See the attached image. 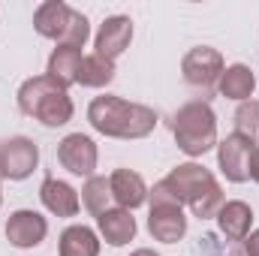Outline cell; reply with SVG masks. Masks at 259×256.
I'll use <instances>...</instances> for the list:
<instances>
[{
  "label": "cell",
  "mask_w": 259,
  "mask_h": 256,
  "mask_svg": "<svg viewBox=\"0 0 259 256\" xmlns=\"http://www.w3.org/2000/svg\"><path fill=\"white\" fill-rule=\"evenodd\" d=\"M88 121L91 127L109 139H145L157 127V112L142 106V103H127L115 94L97 97L88 106Z\"/></svg>",
  "instance_id": "obj_1"
},
{
  "label": "cell",
  "mask_w": 259,
  "mask_h": 256,
  "mask_svg": "<svg viewBox=\"0 0 259 256\" xmlns=\"http://www.w3.org/2000/svg\"><path fill=\"white\" fill-rule=\"evenodd\" d=\"M18 109L42 127H64L72 121V100L66 88L49 75H33L18 88Z\"/></svg>",
  "instance_id": "obj_2"
},
{
  "label": "cell",
  "mask_w": 259,
  "mask_h": 256,
  "mask_svg": "<svg viewBox=\"0 0 259 256\" xmlns=\"http://www.w3.org/2000/svg\"><path fill=\"white\" fill-rule=\"evenodd\" d=\"M166 181L172 184V190L178 193L181 205H187L193 211V217H199V220H214L217 211L223 208V190H220L217 178L199 163L175 166L166 175Z\"/></svg>",
  "instance_id": "obj_3"
},
{
  "label": "cell",
  "mask_w": 259,
  "mask_h": 256,
  "mask_svg": "<svg viewBox=\"0 0 259 256\" xmlns=\"http://www.w3.org/2000/svg\"><path fill=\"white\" fill-rule=\"evenodd\" d=\"M172 136L187 157H202L217 148V118L205 100H190L172 115Z\"/></svg>",
  "instance_id": "obj_4"
},
{
  "label": "cell",
  "mask_w": 259,
  "mask_h": 256,
  "mask_svg": "<svg viewBox=\"0 0 259 256\" xmlns=\"http://www.w3.org/2000/svg\"><path fill=\"white\" fill-rule=\"evenodd\" d=\"M151 202V214H148V232L163 241V244H175L187 235V217H184V205L178 199V193L172 190V184L163 178L154 184V190H148Z\"/></svg>",
  "instance_id": "obj_5"
},
{
  "label": "cell",
  "mask_w": 259,
  "mask_h": 256,
  "mask_svg": "<svg viewBox=\"0 0 259 256\" xmlns=\"http://www.w3.org/2000/svg\"><path fill=\"white\" fill-rule=\"evenodd\" d=\"M223 69H226V66H223L220 52L211 49V46H196V49H190V52L184 55V61H181L184 81H187L190 88H196V91H202V94H208L211 88H217Z\"/></svg>",
  "instance_id": "obj_6"
},
{
  "label": "cell",
  "mask_w": 259,
  "mask_h": 256,
  "mask_svg": "<svg viewBox=\"0 0 259 256\" xmlns=\"http://www.w3.org/2000/svg\"><path fill=\"white\" fill-rule=\"evenodd\" d=\"M253 151H256V145L250 139H244L241 133H229L223 142H217V166H220L223 178L232 184H244L250 178Z\"/></svg>",
  "instance_id": "obj_7"
},
{
  "label": "cell",
  "mask_w": 259,
  "mask_h": 256,
  "mask_svg": "<svg viewBox=\"0 0 259 256\" xmlns=\"http://www.w3.org/2000/svg\"><path fill=\"white\" fill-rule=\"evenodd\" d=\"M39 166V148L27 136H12L0 142V172L9 181H24Z\"/></svg>",
  "instance_id": "obj_8"
},
{
  "label": "cell",
  "mask_w": 259,
  "mask_h": 256,
  "mask_svg": "<svg viewBox=\"0 0 259 256\" xmlns=\"http://www.w3.org/2000/svg\"><path fill=\"white\" fill-rule=\"evenodd\" d=\"M49 235V220L39 214V211H30V208H18L9 214L6 220V241L18 250H30V247H39Z\"/></svg>",
  "instance_id": "obj_9"
},
{
  "label": "cell",
  "mask_w": 259,
  "mask_h": 256,
  "mask_svg": "<svg viewBox=\"0 0 259 256\" xmlns=\"http://www.w3.org/2000/svg\"><path fill=\"white\" fill-rule=\"evenodd\" d=\"M97 157H100L97 154V145L84 133H69L64 142L58 145V163L64 166L66 172L78 175V178H94Z\"/></svg>",
  "instance_id": "obj_10"
},
{
  "label": "cell",
  "mask_w": 259,
  "mask_h": 256,
  "mask_svg": "<svg viewBox=\"0 0 259 256\" xmlns=\"http://www.w3.org/2000/svg\"><path fill=\"white\" fill-rule=\"evenodd\" d=\"M130 42H133V21H130L127 15H112V18H106L100 24L94 49H97L100 58L115 61V58H121L130 49Z\"/></svg>",
  "instance_id": "obj_11"
},
{
  "label": "cell",
  "mask_w": 259,
  "mask_h": 256,
  "mask_svg": "<svg viewBox=\"0 0 259 256\" xmlns=\"http://www.w3.org/2000/svg\"><path fill=\"white\" fill-rule=\"evenodd\" d=\"M72 12H75V9H72V6H66L64 0H46V3H39V6H36V12H33V27H36V33H39V36L55 39V42L61 46L66 27H69Z\"/></svg>",
  "instance_id": "obj_12"
},
{
  "label": "cell",
  "mask_w": 259,
  "mask_h": 256,
  "mask_svg": "<svg viewBox=\"0 0 259 256\" xmlns=\"http://www.w3.org/2000/svg\"><path fill=\"white\" fill-rule=\"evenodd\" d=\"M109 187H112V199L124 211H133V208H139V205L148 202V184L133 169H115L109 175Z\"/></svg>",
  "instance_id": "obj_13"
},
{
  "label": "cell",
  "mask_w": 259,
  "mask_h": 256,
  "mask_svg": "<svg viewBox=\"0 0 259 256\" xmlns=\"http://www.w3.org/2000/svg\"><path fill=\"white\" fill-rule=\"evenodd\" d=\"M214 220H217V229L226 235V241H244L253 226V211L247 202L232 199V202H223V208L217 211Z\"/></svg>",
  "instance_id": "obj_14"
},
{
  "label": "cell",
  "mask_w": 259,
  "mask_h": 256,
  "mask_svg": "<svg viewBox=\"0 0 259 256\" xmlns=\"http://www.w3.org/2000/svg\"><path fill=\"white\" fill-rule=\"evenodd\" d=\"M39 199H42V205H46L55 217H75L78 208H81L78 193L72 190L66 181H58V178H46V181L39 184Z\"/></svg>",
  "instance_id": "obj_15"
},
{
  "label": "cell",
  "mask_w": 259,
  "mask_h": 256,
  "mask_svg": "<svg viewBox=\"0 0 259 256\" xmlns=\"http://www.w3.org/2000/svg\"><path fill=\"white\" fill-rule=\"evenodd\" d=\"M97 226H100V235L106 238V244H112V247H124L136 235V217L124 208H109L106 214L97 217Z\"/></svg>",
  "instance_id": "obj_16"
},
{
  "label": "cell",
  "mask_w": 259,
  "mask_h": 256,
  "mask_svg": "<svg viewBox=\"0 0 259 256\" xmlns=\"http://www.w3.org/2000/svg\"><path fill=\"white\" fill-rule=\"evenodd\" d=\"M217 91L226 97V100H238V103H244V100H253V91H256V75H253V69L244 64H232L223 69V75H220V81H217Z\"/></svg>",
  "instance_id": "obj_17"
},
{
  "label": "cell",
  "mask_w": 259,
  "mask_h": 256,
  "mask_svg": "<svg viewBox=\"0 0 259 256\" xmlns=\"http://www.w3.org/2000/svg\"><path fill=\"white\" fill-rule=\"evenodd\" d=\"M61 256H100V238L91 226L72 223L61 232Z\"/></svg>",
  "instance_id": "obj_18"
},
{
  "label": "cell",
  "mask_w": 259,
  "mask_h": 256,
  "mask_svg": "<svg viewBox=\"0 0 259 256\" xmlns=\"http://www.w3.org/2000/svg\"><path fill=\"white\" fill-rule=\"evenodd\" d=\"M81 49H69V46H58L55 52H52V58H49V69H46V75L49 78H55L58 84H75V75H78V66H81Z\"/></svg>",
  "instance_id": "obj_19"
},
{
  "label": "cell",
  "mask_w": 259,
  "mask_h": 256,
  "mask_svg": "<svg viewBox=\"0 0 259 256\" xmlns=\"http://www.w3.org/2000/svg\"><path fill=\"white\" fill-rule=\"evenodd\" d=\"M112 81H115V61H106V58H100L97 52L81 58L75 84H81V88H106V84H112Z\"/></svg>",
  "instance_id": "obj_20"
},
{
  "label": "cell",
  "mask_w": 259,
  "mask_h": 256,
  "mask_svg": "<svg viewBox=\"0 0 259 256\" xmlns=\"http://www.w3.org/2000/svg\"><path fill=\"white\" fill-rule=\"evenodd\" d=\"M112 187H109V178H100V175H94V178H88L84 181V187H81V205L94 214V217H100V214H106L109 208H112Z\"/></svg>",
  "instance_id": "obj_21"
},
{
  "label": "cell",
  "mask_w": 259,
  "mask_h": 256,
  "mask_svg": "<svg viewBox=\"0 0 259 256\" xmlns=\"http://www.w3.org/2000/svg\"><path fill=\"white\" fill-rule=\"evenodd\" d=\"M235 133H241L253 145L259 142V100H244L235 109Z\"/></svg>",
  "instance_id": "obj_22"
},
{
  "label": "cell",
  "mask_w": 259,
  "mask_h": 256,
  "mask_svg": "<svg viewBox=\"0 0 259 256\" xmlns=\"http://www.w3.org/2000/svg\"><path fill=\"white\" fill-rule=\"evenodd\" d=\"M88 36H91V21H88V15H81V12L75 9V12H72V18H69V27H66L64 39H61V46H69V49H84Z\"/></svg>",
  "instance_id": "obj_23"
},
{
  "label": "cell",
  "mask_w": 259,
  "mask_h": 256,
  "mask_svg": "<svg viewBox=\"0 0 259 256\" xmlns=\"http://www.w3.org/2000/svg\"><path fill=\"white\" fill-rule=\"evenodd\" d=\"M241 247H244V253H247V256H259V229H256V232H250V235L244 238V244H241Z\"/></svg>",
  "instance_id": "obj_24"
},
{
  "label": "cell",
  "mask_w": 259,
  "mask_h": 256,
  "mask_svg": "<svg viewBox=\"0 0 259 256\" xmlns=\"http://www.w3.org/2000/svg\"><path fill=\"white\" fill-rule=\"evenodd\" d=\"M250 181L259 184V145H256V151H253V157H250Z\"/></svg>",
  "instance_id": "obj_25"
},
{
  "label": "cell",
  "mask_w": 259,
  "mask_h": 256,
  "mask_svg": "<svg viewBox=\"0 0 259 256\" xmlns=\"http://www.w3.org/2000/svg\"><path fill=\"white\" fill-rule=\"evenodd\" d=\"M130 256H160V253H154V250H148V247H142V250H133Z\"/></svg>",
  "instance_id": "obj_26"
},
{
  "label": "cell",
  "mask_w": 259,
  "mask_h": 256,
  "mask_svg": "<svg viewBox=\"0 0 259 256\" xmlns=\"http://www.w3.org/2000/svg\"><path fill=\"white\" fill-rule=\"evenodd\" d=\"M0 205H3V193H0Z\"/></svg>",
  "instance_id": "obj_27"
},
{
  "label": "cell",
  "mask_w": 259,
  "mask_h": 256,
  "mask_svg": "<svg viewBox=\"0 0 259 256\" xmlns=\"http://www.w3.org/2000/svg\"><path fill=\"white\" fill-rule=\"evenodd\" d=\"M0 178H3V172H0Z\"/></svg>",
  "instance_id": "obj_28"
}]
</instances>
